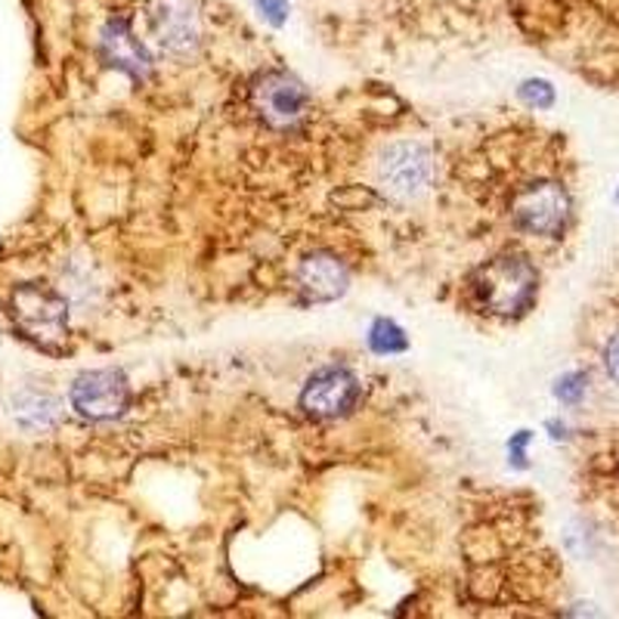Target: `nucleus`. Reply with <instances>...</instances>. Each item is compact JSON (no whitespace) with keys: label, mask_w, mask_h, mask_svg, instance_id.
<instances>
[{"label":"nucleus","mask_w":619,"mask_h":619,"mask_svg":"<svg viewBox=\"0 0 619 619\" xmlns=\"http://www.w3.org/2000/svg\"><path fill=\"white\" fill-rule=\"evenodd\" d=\"M149 29L161 50L173 56H190L202 41V22L195 0H149Z\"/></svg>","instance_id":"obj_5"},{"label":"nucleus","mask_w":619,"mask_h":619,"mask_svg":"<svg viewBox=\"0 0 619 619\" xmlns=\"http://www.w3.org/2000/svg\"><path fill=\"white\" fill-rule=\"evenodd\" d=\"M360 399V381L353 372H347L341 365H328L319 369L307 379V387L301 394L304 413L313 418H338L347 415Z\"/></svg>","instance_id":"obj_8"},{"label":"nucleus","mask_w":619,"mask_h":619,"mask_svg":"<svg viewBox=\"0 0 619 619\" xmlns=\"http://www.w3.org/2000/svg\"><path fill=\"white\" fill-rule=\"evenodd\" d=\"M570 217L567 192L558 183H533L515 199V224L530 236H558Z\"/></svg>","instance_id":"obj_6"},{"label":"nucleus","mask_w":619,"mask_h":619,"mask_svg":"<svg viewBox=\"0 0 619 619\" xmlns=\"http://www.w3.org/2000/svg\"><path fill=\"white\" fill-rule=\"evenodd\" d=\"M10 313L16 319L19 331L29 341H35L41 350H50V353L66 350V341H69V304H66V297H59L47 285L25 282V285L13 289Z\"/></svg>","instance_id":"obj_2"},{"label":"nucleus","mask_w":619,"mask_h":619,"mask_svg":"<svg viewBox=\"0 0 619 619\" xmlns=\"http://www.w3.org/2000/svg\"><path fill=\"white\" fill-rule=\"evenodd\" d=\"M297 289L307 301H335L347 292V267L335 255L316 251L301 263Z\"/></svg>","instance_id":"obj_10"},{"label":"nucleus","mask_w":619,"mask_h":619,"mask_svg":"<svg viewBox=\"0 0 619 619\" xmlns=\"http://www.w3.org/2000/svg\"><path fill=\"white\" fill-rule=\"evenodd\" d=\"M369 347L381 357H391V353H403L409 341L394 319H375V326L369 328Z\"/></svg>","instance_id":"obj_12"},{"label":"nucleus","mask_w":619,"mask_h":619,"mask_svg":"<svg viewBox=\"0 0 619 619\" xmlns=\"http://www.w3.org/2000/svg\"><path fill=\"white\" fill-rule=\"evenodd\" d=\"M100 53L112 69L127 71L131 78H146L149 75V53L139 44V37L131 32L124 19H112L100 37Z\"/></svg>","instance_id":"obj_9"},{"label":"nucleus","mask_w":619,"mask_h":619,"mask_svg":"<svg viewBox=\"0 0 619 619\" xmlns=\"http://www.w3.org/2000/svg\"><path fill=\"white\" fill-rule=\"evenodd\" d=\"M536 270L517 255L483 263L471 279L474 301L493 316H520L536 301Z\"/></svg>","instance_id":"obj_1"},{"label":"nucleus","mask_w":619,"mask_h":619,"mask_svg":"<svg viewBox=\"0 0 619 619\" xmlns=\"http://www.w3.org/2000/svg\"><path fill=\"white\" fill-rule=\"evenodd\" d=\"M434 161L421 143H394L379 158V183L394 199H415L428 190Z\"/></svg>","instance_id":"obj_4"},{"label":"nucleus","mask_w":619,"mask_h":619,"mask_svg":"<svg viewBox=\"0 0 619 619\" xmlns=\"http://www.w3.org/2000/svg\"><path fill=\"white\" fill-rule=\"evenodd\" d=\"M307 105L310 97L304 85L285 71H270L255 85V109L270 127L289 131L307 115Z\"/></svg>","instance_id":"obj_7"},{"label":"nucleus","mask_w":619,"mask_h":619,"mask_svg":"<svg viewBox=\"0 0 619 619\" xmlns=\"http://www.w3.org/2000/svg\"><path fill=\"white\" fill-rule=\"evenodd\" d=\"M520 97L530 105H536V109H545L554 100V93H551V87L545 81H527V85L520 87Z\"/></svg>","instance_id":"obj_13"},{"label":"nucleus","mask_w":619,"mask_h":619,"mask_svg":"<svg viewBox=\"0 0 619 619\" xmlns=\"http://www.w3.org/2000/svg\"><path fill=\"white\" fill-rule=\"evenodd\" d=\"M258 10L270 25H282L289 19V3L285 0H258Z\"/></svg>","instance_id":"obj_14"},{"label":"nucleus","mask_w":619,"mask_h":619,"mask_svg":"<svg viewBox=\"0 0 619 619\" xmlns=\"http://www.w3.org/2000/svg\"><path fill=\"white\" fill-rule=\"evenodd\" d=\"M13 415H16L19 428L29 430V434H44L59 425L63 418V406L59 399L47 391H22V394L13 399Z\"/></svg>","instance_id":"obj_11"},{"label":"nucleus","mask_w":619,"mask_h":619,"mask_svg":"<svg viewBox=\"0 0 619 619\" xmlns=\"http://www.w3.org/2000/svg\"><path fill=\"white\" fill-rule=\"evenodd\" d=\"M583 375H570V379H564L561 384H558V396L564 399V403H576L579 399V394H583Z\"/></svg>","instance_id":"obj_15"},{"label":"nucleus","mask_w":619,"mask_h":619,"mask_svg":"<svg viewBox=\"0 0 619 619\" xmlns=\"http://www.w3.org/2000/svg\"><path fill=\"white\" fill-rule=\"evenodd\" d=\"M71 409L87 421H112L131 403V384L119 369H93L81 372L69 391Z\"/></svg>","instance_id":"obj_3"},{"label":"nucleus","mask_w":619,"mask_h":619,"mask_svg":"<svg viewBox=\"0 0 619 619\" xmlns=\"http://www.w3.org/2000/svg\"><path fill=\"white\" fill-rule=\"evenodd\" d=\"M604 362H607V372L619 381V335L604 350Z\"/></svg>","instance_id":"obj_16"}]
</instances>
